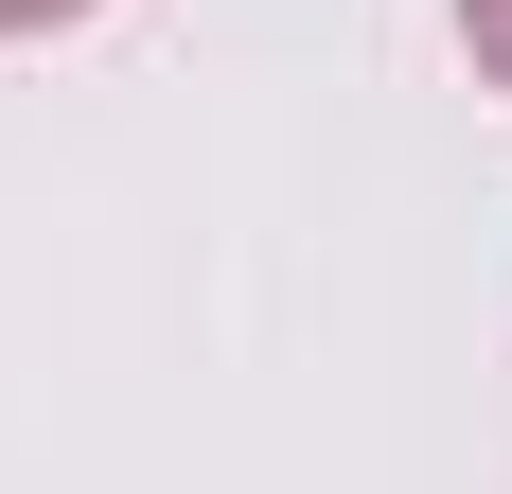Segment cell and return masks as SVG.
I'll use <instances>...</instances> for the list:
<instances>
[{"label": "cell", "mask_w": 512, "mask_h": 494, "mask_svg": "<svg viewBox=\"0 0 512 494\" xmlns=\"http://www.w3.org/2000/svg\"><path fill=\"white\" fill-rule=\"evenodd\" d=\"M53 18H89V0H0V36H53Z\"/></svg>", "instance_id": "cell-2"}, {"label": "cell", "mask_w": 512, "mask_h": 494, "mask_svg": "<svg viewBox=\"0 0 512 494\" xmlns=\"http://www.w3.org/2000/svg\"><path fill=\"white\" fill-rule=\"evenodd\" d=\"M460 36H477V71L512 89V0H460Z\"/></svg>", "instance_id": "cell-1"}]
</instances>
